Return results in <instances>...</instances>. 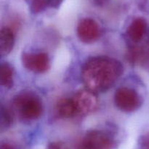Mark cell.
<instances>
[{
  "label": "cell",
  "mask_w": 149,
  "mask_h": 149,
  "mask_svg": "<svg viewBox=\"0 0 149 149\" xmlns=\"http://www.w3.org/2000/svg\"><path fill=\"white\" fill-rule=\"evenodd\" d=\"M63 0H33L31 4V10L33 13H39L48 7L58 8Z\"/></svg>",
  "instance_id": "7c38bea8"
},
{
  "label": "cell",
  "mask_w": 149,
  "mask_h": 149,
  "mask_svg": "<svg viewBox=\"0 0 149 149\" xmlns=\"http://www.w3.org/2000/svg\"><path fill=\"white\" fill-rule=\"evenodd\" d=\"M77 149H88V148H87L86 147L84 144H83L82 142L81 141V143L79 144L78 147H77Z\"/></svg>",
  "instance_id": "e0dca14e"
},
{
  "label": "cell",
  "mask_w": 149,
  "mask_h": 149,
  "mask_svg": "<svg viewBox=\"0 0 149 149\" xmlns=\"http://www.w3.org/2000/svg\"><path fill=\"white\" fill-rule=\"evenodd\" d=\"M56 110L58 115L63 118H69L77 115L72 98H62L58 102Z\"/></svg>",
  "instance_id": "30bf717a"
},
{
  "label": "cell",
  "mask_w": 149,
  "mask_h": 149,
  "mask_svg": "<svg viewBox=\"0 0 149 149\" xmlns=\"http://www.w3.org/2000/svg\"><path fill=\"white\" fill-rule=\"evenodd\" d=\"M114 103L118 109L125 112L137 110L142 104L139 93L128 87L119 88L114 93Z\"/></svg>",
  "instance_id": "3957f363"
},
{
  "label": "cell",
  "mask_w": 149,
  "mask_h": 149,
  "mask_svg": "<svg viewBox=\"0 0 149 149\" xmlns=\"http://www.w3.org/2000/svg\"><path fill=\"white\" fill-rule=\"evenodd\" d=\"M15 45L13 31L9 27L1 28L0 31V54L5 56L10 53Z\"/></svg>",
  "instance_id": "9c48e42d"
},
{
  "label": "cell",
  "mask_w": 149,
  "mask_h": 149,
  "mask_svg": "<svg viewBox=\"0 0 149 149\" xmlns=\"http://www.w3.org/2000/svg\"><path fill=\"white\" fill-rule=\"evenodd\" d=\"M77 36L82 42L90 44L97 40L100 36V28L98 23L92 18H84L78 23Z\"/></svg>",
  "instance_id": "52a82bcc"
},
{
  "label": "cell",
  "mask_w": 149,
  "mask_h": 149,
  "mask_svg": "<svg viewBox=\"0 0 149 149\" xmlns=\"http://www.w3.org/2000/svg\"><path fill=\"white\" fill-rule=\"evenodd\" d=\"M81 142L88 149H113L115 146L109 134L97 129L87 131Z\"/></svg>",
  "instance_id": "8992f818"
},
{
  "label": "cell",
  "mask_w": 149,
  "mask_h": 149,
  "mask_svg": "<svg viewBox=\"0 0 149 149\" xmlns=\"http://www.w3.org/2000/svg\"><path fill=\"white\" fill-rule=\"evenodd\" d=\"M47 149H68V148L63 142L55 141L49 143Z\"/></svg>",
  "instance_id": "5bb4252c"
},
{
  "label": "cell",
  "mask_w": 149,
  "mask_h": 149,
  "mask_svg": "<svg viewBox=\"0 0 149 149\" xmlns=\"http://www.w3.org/2000/svg\"><path fill=\"white\" fill-rule=\"evenodd\" d=\"M21 61L25 68L34 73L42 74L50 67L49 58L46 53H23Z\"/></svg>",
  "instance_id": "5b68a950"
},
{
  "label": "cell",
  "mask_w": 149,
  "mask_h": 149,
  "mask_svg": "<svg viewBox=\"0 0 149 149\" xmlns=\"http://www.w3.org/2000/svg\"><path fill=\"white\" fill-rule=\"evenodd\" d=\"M13 113L11 110L7 107L1 105V119H0V127L1 129H6L9 128L13 124Z\"/></svg>",
  "instance_id": "4fadbf2b"
},
{
  "label": "cell",
  "mask_w": 149,
  "mask_h": 149,
  "mask_svg": "<svg viewBox=\"0 0 149 149\" xmlns=\"http://www.w3.org/2000/svg\"><path fill=\"white\" fill-rule=\"evenodd\" d=\"M14 71L8 63H3L0 67V84L5 89H11L13 86Z\"/></svg>",
  "instance_id": "8fae6325"
},
{
  "label": "cell",
  "mask_w": 149,
  "mask_h": 149,
  "mask_svg": "<svg viewBox=\"0 0 149 149\" xmlns=\"http://www.w3.org/2000/svg\"><path fill=\"white\" fill-rule=\"evenodd\" d=\"M146 29V20L143 18H137L127 27V35L134 42H139L143 38Z\"/></svg>",
  "instance_id": "ba28073f"
},
{
  "label": "cell",
  "mask_w": 149,
  "mask_h": 149,
  "mask_svg": "<svg viewBox=\"0 0 149 149\" xmlns=\"http://www.w3.org/2000/svg\"><path fill=\"white\" fill-rule=\"evenodd\" d=\"M123 65L109 56H95L87 60L81 69V80L87 89L93 92L109 90L122 75Z\"/></svg>",
  "instance_id": "6da1fadb"
},
{
  "label": "cell",
  "mask_w": 149,
  "mask_h": 149,
  "mask_svg": "<svg viewBox=\"0 0 149 149\" xmlns=\"http://www.w3.org/2000/svg\"><path fill=\"white\" fill-rule=\"evenodd\" d=\"M77 115H86L93 112L97 106V97L95 92L84 89L77 91L72 97Z\"/></svg>",
  "instance_id": "277c9868"
},
{
  "label": "cell",
  "mask_w": 149,
  "mask_h": 149,
  "mask_svg": "<svg viewBox=\"0 0 149 149\" xmlns=\"http://www.w3.org/2000/svg\"><path fill=\"white\" fill-rule=\"evenodd\" d=\"M0 149H15L13 145L8 144V143H1L0 146Z\"/></svg>",
  "instance_id": "2e32d148"
},
{
  "label": "cell",
  "mask_w": 149,
  "mask_h": 149,
  "mask_svg": "<svg viewBox=\"0 0 149 149\" xmlns=\"http://www.w3.org/2000/svg\"><path fill=\"white\" fill-rule=\"evenodd\" d=\"M141 145L143 149H149V132L146 133L142 137Z\"/></svg>",
  "instance_id": "9a60e30c"
},
{
  "label": "cell",
  "mask_w": 149,
  "mask_h": 149,
  "mask_svg": "<svg viewBox=\"0 0 149 149\" xmlns=\"http://www.w3.org/2000/svg\"><path fill=\"white\" fill-rule=\"evenodd\" d=\"M13 105L17 115L24 121H34L40 118L43 105L39 96L31 91H24L15 96Z\"/></svg>",
  "instance_id": "7a4b0ae2"
}]
</instances>
